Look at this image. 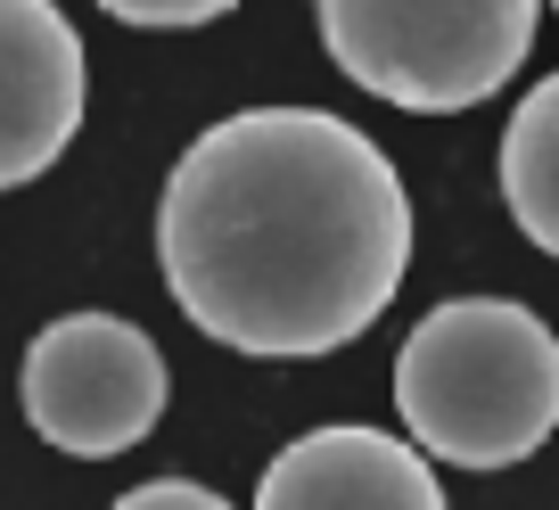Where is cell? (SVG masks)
Segmentation results:
<instances>
[{
	"mask_svg": "<svg viewBox=\"0 0 559 510\" xmlns=\"http://www.w3.org/2000/svg\"><path fill=\"white\" fill-rule=\"evenodd\" d=\"M174 305L230 354H337L412 272V198L362 123L330 107H239L206 123L157 198Z\"/></svg>",
	"mask_w": 559,
	"mask_h": 510,
	"instance_id": "obj_1",
	"label": "cell"
},
{
	"mask_svg": "<svg viewBox=\"0 0 559 510\" xmlns=\"http://www.w3.org/2000/svg\"><path fill=\"white\" fill-rule=\"evenodd\" d=\"M395 412L419 453L510 470L559 428V337L519 297H453L419 313L395 354Z\"/></svg>",
	"mask_w": 559,
	"mask_h": 510,
	"instance_id": "obj_2",
	"label": "cell"
},
{
	"mask_svg": "<svg viewBox=\"0 0 559 510\" xmlns=\"http://www.w3.org/2000/svg\"><path fill=\"white\" fill-rule=\"evenodd\" d=\"M313 17L354 91L412 116H461L535 58L543 0H313Z\"/></svg>",
	"mask_w": 559,
	"mask_h": 510,
	"instance_id": "obj_3",
	"label": "cell"
},
{
	"mask_svg": "<svg viewBox=\"0 0 559 510\" xmlns=\"http://www.w3.org/2000/svg\"><path fill=\"white\" fill-rule=\"evenodd\" d=\"M25 420L74 461H116L165 420V354L123 313H58L17 370Z\"/></svg>",
	"mask_w": 559,
	"mask_h": 510,
	"instance_id": "obj_4",
	"label": "cell"
},
{
	"mask_svg": "<svg viewBox=\"0 0 559 510\" xmlns=\"http://www.w3.org/2000/svg\"><path fill=\"white\" fill-rule=\"evenodd\" d=\"M83 34L58 0H0V190L41 181L83 132Z\"/></svg>",
	"mask_w": 559,
	"mask_h": 510,
	"instance_id": "obj_5",
	"label": "cell"
},
{
	"mask_svg": "<svg viewBox=\"0 0 559 510\" xmlns=\"http://www.w3.org/2000/svg\"><path fill=\"white\" fill-rule=\"evenodd\" d=\"M255 510H444V486L428 453L386 428H313L272 453Z\"/></svg>",
	"mask_w": 559,
	"mask_h": 510,
	"instance_id": "obj_6",
	"label": "cell"
},
{
	"mask_svg": "<svg viewBox=\"0 0 559 510\" xmlns=\"http://www.w3.org/2000/svg\"><path fill=\"white\" fill-rule=\"evenodd\" d=\"M502 198H510V223H519L543 256H559V74H543V83L510 107Z\"/></svg>",
	"mask_w": 559,
	"mask_h": 510,
	"instance_id": "obj_7",
	"label": "cell"
},
{
	"mask_svg": "<svg viewBox=\"0 0 559 510\" xmlns=\"http://www.w3.org/2000/svg\"><path fill=\"white\" fill-rule=\"evenodd\" d=\"M107 17H123V25H148V34H190V25H214V17H230L239 0H99Z\"/></svg>",
	"mask_w": 559,
	"mask_h": 510,
	"instance_id": "obj_8",
	"label": "cell"
},
{
	"mask_svg": "<svg viewBox=\"0 0 559 510\" xmlns=\"http://www.w3.org/2000/svg\"><path fill=\"white\" fill-rule=\"evenodd\" d=\"M107 510H230L214 486H198V477H148V486L116 494Z\"/></svg>",
	"mask_w": 559,
	"mask_h": 510,
	"instance_id": "obj_9",
	"label": "cell"
},
{
	"mask_svg": "<svg viewBox=\"0 0 559 510\" xmlns=\"http://www.w3.org/2000/svg\"><path fill=\"white\" fill-rule=\"evenodd\" d=\"M551 9H559V0H551Z\"/></svg>",
	"mask_w": 559,
	"mask_h": 510,
	"instance_id": "obj_10",
	"label": "cell"
}]
</instances>
